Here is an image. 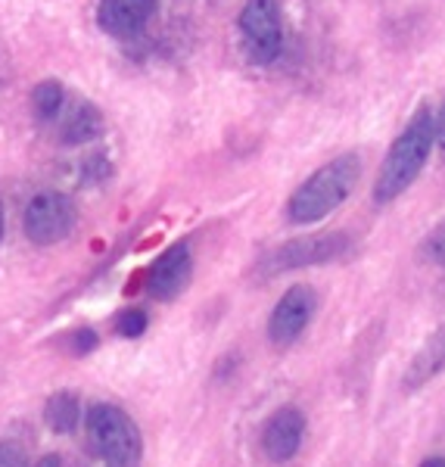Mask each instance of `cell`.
<instances>
[{"label": "cell", "mask_w": 445, "mask_h": 467, "mask_svg": "<svg viewBox=\"0 0 445 467\" xmlns=\"http://www.w3.org/2000/svg\"><path fill=\"white\" fill-rule=\"evenodd\" d=\"M160 0H100L97 22L112 37H134L153 19Z\"/></svg>", "instance_id": "30bf717a"}, {"label": "cell", "mask_w": 445, "mask_h": 467, "mask_svg": "<svg viewBox=\"0 0 445 467\" xmlns=\"http://www.w3.org/2000/svg\"><path fill=\"white\" fill-rule=\"evenodd\" d=\"M442 371H445V327L436 330V334L418 349V356L405 368L402 387L409 389V393H414V389L427 387L433 378H440Z\"/></svg>", "instance_id": "8fae6325"}, {"label": "cell", "mask_w": 445, "mask_h": 467, "mask_svg": "<svg viewBox=\"0 0 445 467\" xmlns=\"http://www.w3.org/2000/svg\"><path fill=\"white\" fill-rule=\"evenodd\" d=\"M69 349H72V356H88V352H94L97 349V334L90 327H81V330H72L69 334Z\"/></svg>", "instance_id": "e0dca14e"}, {"label": "cell", "mask_w": 445, "mask_h": 467, "mask_svg": "<svg viewBox=\"0 0 445 467\" xmlns=\"http://www.w3.org/2000/svg\"><path fill=\"white\" fill-rule=\"evenodd\" d=\"M420 255H424V262H429V265L445 268V218L424 237V244H420Z\"/></svg>", "instance_id": "2e32d148"}, {"label": "cell", "mask_w": 445, "mask_h": 467, "mask_svg": "<svg viewBox=\"0 0 445 467\" xmlns=\"http://www.w3.org/2000/svg\"><path fill=\"white\" fill-rule=\"evenodd\" d=\"M0 467H28L19 442H0Z\"/></svg>", "instance_id": "ac0fdd59"}, {"label": "cell", "mask_w": 445, "mask_h": 467, "mask_svg": "<svg viewBox=\"0 0 445 467\" xmlns=\"http://www.w3.org/2000/svg\"><path fill=\"white\" fill-rule=\"evenodd\" d=\"M32 467H63V464H59L57 455H44V458H37Z\"/></svg>", "instance_id": "ffe728a7"}, {"label": "cell", "mask_w": 445, "mask_h": 467, "mask_svg": "<svg viewBox=\"0 0 445 467\" xmlns=\"http://www.w3.org/2000/svg\"><path fill=\"white\" fill-rule=\"evenodd\" d=\"M88 446L107 467H140L143 436L134 418L112 402H94L85 414Z\"/></svg>", "instance_id": "3957f363"}, {"label": "cell", "mask_w": 445, "mask_h": 467, "mask_svg": "<svg viewBox=\"0 0 445 467\" xmlns=\"http://www.w3.org/2000/svg\"><path fill=\"white\" fill-rule=\"evenodd\" d=\"M100 134H103L100 112H97V107H90V103H81L69 116V122L63 125V144L78 147V144H88V140H97Z\"/></svg>", "instance_id": "4fadbf2b"}, {"label": "cell", "mask_w": 445, "mask_h": 467, "mask_svg": "<svg viewBox=\"0 0 445 467\" xmlns=\"http://www.w3.org/2000/svg\"><path fill=\"white\" fill-rule=\"evenodd\" d=\"M75 202L59 191H44L28 200L22 213V231L35 246H54L66 240L75 228Z\"/></svg>", "instance_id": "8992f818"}, {"label": "cell", "mask_w": 445, "mask_h": 467, "mask_svg": "<svg viewBox=\"0 0 445 467\" xmlns=\"http://www.w3.org/2000/svg\"><path fill=\"white\" fill-rule=\"evenodd\" d=\"M420 467H445V458L442 455H429V458L420 462Z\"/></svg>", "instance_id": "44dd1931"}, {"label": "cell", "mask_w": 445, "mask_h": 467, "mask_svg": "<svg viewBox=\"0 0 445 467\" xmlns=\"http://www.w3.org/2000/svg\"><path fill=\"white\" fill-rule=\"evenodd\" d=\"M305 440V414L296 405H281L262 427V451L271 464H286L299 455Z\"/></svg>", "instance_id": "ba28073f"}, {"label": "cell", "mask_w": 445, "mask_h": 467, "mask_svg": "<svg viewBox=\"0 0 445 467\" xmlns=\"http://www.w3.org/2000/svg\"><path fill=\"white\" fill-rule=\"evenodd\" d=\"M147 312L143 308H125L122 315L116 318V334L125 337V340H138V337L147 334Z\"/></svg>", "instance_id": "9a60e30c"}, {"label": "cell", "mask_w": 445, "mask_h": 467, "mask_svg": "<svg viewBox=\"0 0 445 467\" xmlns=\"http://www.w3.org/2000/svg\"><path fill=\"white\" fill-rule=\"evenodd\" d=\"M433 125H436V144L445 150V103H442L440 116H433Z\"/></svg>", "instance_id": "d6986e66"}, {"label": "cell", "mask_w": 445, "mask_h": 467, "mask_svg": "<svg viewBox=\"0 0 445 467\" xmlns=\"http://www.w3.org/2000/svg\"><path fill=\"white\" fill-rule=\"evenodd\" d=\"M436 147V125H433V109L420 107L411 116V122L398 131V138L392 140L387 156L380 162V171L374 178V202L377 206H389L402 197L405 191L420 178L424 165L429 162V153Z\"/></svg>", "instance_id": "6da1fadb"}, {"label": "cell", "mask_w": 445, "mask_h": 467, "mask_svg": "<svg viewBox=\"0 0 445 467\" xmlns=\"http://www.w3.org/2000/svg\"><path fill=\"white\" fill-rule=\"evenodd\" d=\"M0 240H4V206H0Z\"/></svg>", "instance_id": "7402d4cb"}, {"label": "cell", "mask_w": 445, "mask_h": 467, "mask_svg": "<svg viewBox=\"0 0 445 467\" xmlns=\"http://www.w3.org/2000/svg\"><path fill=\"white\" fill-rule=\"evenodd\" d=\"M63 103H66V90L59 81H41L35 90H32V107L37 112V119L50 122L63 112Z\"/></svg>", "instance_id": "5bb4252c"}, {"label": "cell", "mask_w": 445, "mask_h": 467, "mask_svg": "<svg viewBox=\"0 0 445 467\" xmlns=\"http://www.w3.org/2000/svg\"><path fill=\"white\" fill-rule=\"evenodd\" d=\"M349 250H352V237L346 231L305 234V237H293L277 246V250H271L265 259H262L259 271L265 277H271V275H284V271L327 265V262L343 259Z\"/></svg>", "instance_id": "277c9868"}, {"label": "cell", "mask_w": 445, "mask_h": 467, "mask_svg": "<svg viewBox=\"0 0 445 467\" xmlns=\"http://www.w3.org/2000/svg\"><path fill=\"white\" fill-rule=\"evenodd\" d=\"M44 424L54 433H72L81 424V402L69 389H59L44 405Z\"/></svg>", "instance_id": "7c38bea8"}, {"label": "cell", "mask_w": 445, "mask_h": 467, "mask_svg": "<svg viewBox=\"0 0 445 467\" xmlns=\"http://www.w3.org/2000/svg\"><path fill=\"white\" fill-rule=\"evenodd\" d=\"M315 312H318V293L312 284H293L290 290L277 299V306L268 315V340L277 349H286L305 334L312 324Z\"/></svg>", "instance_id": "52a82bcc"}, {"label": "cell", "mask_w": 445, "mask_h": 467, "mask_svg": "<svg viewBox=\"0 0 445 467\" xmlns=\"http://www.w3.org/2000/svg\"><path fill=\"white\" fill-rule=\"evenodd\" d=\"M240 35H243L246 57L255 66H268L284 50L281 4L277 0H246L240 10Z\"/></svg>", "instance_id": "5b68a950"}, {"label": "cell", "mask_w": 445, "mask_h": 467, "mask_svg": "<svg viewBox=\"0 0 445 467\" xmlns=\"http://www.w3.org/2000/svg\"><path fill=\"white\" fill-rule=\"evenodd\" d=\"M358 178H361L358 153H339L330 162H324L286 200V218H290V224H318L327 215H334L352 197Z\"/></svg>", "instance_id": "7a4b0ae2"}, {"label": "cell", "mask_w": 445, "mask_h": 467, "mask_svg": "<svg viewBox=\"0 0 445 467\" xmlns=\"http://www.w3.org/2000/svg\"><path fill=\"white\" fill-rule=\"evenodd\" d=\"M191 277H193L191 246L175 244L153 262V268H150V275H147V290H150V296H153V299L169 303V299H175V296H181V293L187 290Z\"/></svg>", "instance_id": "9c48e42d"}]
</instances>
